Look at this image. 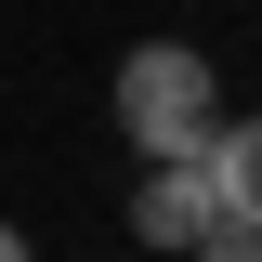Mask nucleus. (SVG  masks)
I'll list each match as a JSON object with an SVG mask.
<instances>
[{
	"instance_id": "f257e3e1",
	"label": "nucleus",
	"mask_w": 262,
	"mask_h": 262,
	"mask_svg": "<svg viewBox=\"0 0 262 262\" xmlns=\"http://www.w3.org/2000/svg\"><path fill=\"white\" fill-rule=\"evenodd\" d=\"M105 105H118L131 170H158V158H210V131L236 118L223 66L196 53V39H131V53H118V79H105Z\"/></svg>"
},
{
	"instance_id": "f03ea898",
	"label": "nucleus",
	"mask_w": 262,
	"mask_h": 262,
	"mask_svg": "<svg viewBox=\"0 0 262 262\" xmlns=\"http://www.w3.org/2000/svg\"><path fill=\"white\" fill-rule=\"evenodd\" d=\"M210 223H223V196H210V170H196V158H158V170H131V249H158V262H196V249H210Z\"/></svg>"
},
{
	"instance_id": "7ed1b4c3",
	"label": "nucleus",
	"mask_w": 262,
	"mask_h": 262,
	"mask_svg": "<svg viewBox=\"0 0 262 262\" xmlns=\"http://www.w3.org/2000/svg\"><path fill=\"white\" fill-rule=\"evenodd\" d=\"M196 170H210V196H223V223H236V236H262V105L210 131V158H196Z\"/></svg>"
},
{
	"instance_id": "20e7f679",
	"label": "nucleus",
	"mask_w": 262,
	"mask_h": 262,
	"mask_svg": "<svg viewBox=\"0 0 262 262\" xmlns=\"http://www.w3.org/2000/svg\"><path fill=\"white\" fill-rule=\"evenodd\" d=\"M0 262H39V236H27V223H0Z\"/></svg>"
}]
</instances>
